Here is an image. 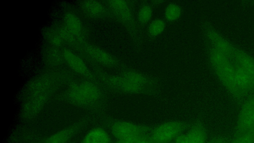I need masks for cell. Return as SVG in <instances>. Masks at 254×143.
Masks as SVG:
<instances>
[{"instance_id":"cell-8","label":"cell","mask_w":254,"mask_h":143,"mask_svg":"<svg viewBox=\"0 0 254 143\" xmlns=\"http://www.w3.org/2000/svg\"><path fill=\"white\" fill-rule=\"evenodd\" d=\"M62 52L64 61L72 71L84 77L91 76L90 69L78 55L68 49H64Z\"/></svg>"},{"instance_id":"cell-12","label":"cell","mask_w":254,"mask_h":143,"mask_svg":"<svg viewBox=\"0 0 254 143\" xmlns=\"http://www.w3.org/2000/svg\"><path fill=\"white\" fill-rule=\"evenodd\" d=\"M64 26L76 38L81 37L83 26L81 20L75 14L68 12L64 16Z\"/></svg>"},{"instance_id":"cell-22","label":"cell","mask_w":254,"mask_h":143,"mask_svg":"<svg viewBox=\"0 0 254 143\" xmlns=\"http://www.w3.org/2000/svg\"><path fill=\"white\" fill-rule=\"evenodd\" d=\"M209 143H228V142L222 139H217L210 142Z\"/></svg>"},{"instance_id":"cell-24","label":"cell","mask_w":254,"mask_h":143,"mask_svg":"<svg viewBox=\"0 0 254 143\" xmlns=\"http://www.w3.org/2000/svg\"><path fill=\"white\" fill-rule=\"evenodd\" d=\"M154 143V142H153V143Z\"/></svg>"},{"instance_id":"cell-1","label":"cell","mask_w":254,"mask_h":143,"mask_svg":"<svg viewBox=\"0 0 254 143\" xmlns=\"http://www.w3.org/2000/svg\"><path fill=\"white\" fill-rule=\"evenodd\" d=\"M209 61L224 86L239 99L254 88V60L223 39L212 27H204Z\"/></svg>"},{"instance_id":"cell-20","label":"cell","mask_w":254,"mask_h":143,"mask_svg":"<svg viewBox=\"0 0 254 143\" xmlns=\"http://www.w3.org/2000/svg\"><path fill=\"white\" fill-rule=\"evenodd\" d=\"M231 143H254V129L235 138Z\"/></svg>"},{"instance_id":"cell-13","label":"cell","mask_w":254,"mask_h":143,"mask_svg":"<svg viewBox=\"0 0 254 143\" xmlns=\"http://www.w3.org/2000/svg\"><path fill=\"white\" fill-rule=\"evenodd\" d=\"M109 134L104 129L96 128L89 131L84 136L82 143H110Z\"/></svg>"},{"instance_id":"cell-18","label":"cell","mask_w":254,"mask_h":143,"mask_svg":"<svg viewBox=\"0 0 254 143\" xmlns=\"http://www.w3.org/2000/svg\"><path fill=\"white\" fill-rule=\"evenodd\" d=\"M72 131L69 129L63 130L52 135L46 143H65L70 138Z\"/></svg>"},{"instance_id":"cell-5","label":"cell","mask_w":254,"mask_h":143,"mask_svg":"<svg viewBox=\"0 0 254 143\" xmlns=\"http://www.w3.org/2000/svg\"><path fill=\"white\" fill-rule=\"evenodd\" d=\"M184 125L178 121H169L160 125L153 131L151 140L156 143H169L180 136Z\"/></svg>"},{"instance_id":"cell-4","label":"cell","mask_w":254,"mask_h":143,"mask_svg":"<svg viewBox=\"0 0 254 143\" xmlns=\"http://www.w3.org/2000/svg\"><path fill=\"white\" fill-rule=\"evenodd\" d=\"M69 96L73 102L84 105L97 101L101 96V92L94 83L84 81L73 84L71 86Z\"/></svg>"},{"instance_id":"cell-10","label":"cell","mask_w":254,"mask_h":143,"mask_svg":"<svg viewBox=\"0 0 254 143\" xmlns=\"http://www.w3.org/2000/svg\"><path fill=\"white\" fill-rule=\"evenodd\" d=\"M206 133L200 125L192 127L187 132L181 134L175 140V143H205Z\"/></svg>"},{"instance_id":"cell-16","label":"cell","mask_w":254,"mask_h":143,"mask_svg":"<svg viewBox=\"0 0 254 143\" xmlns=\"http://www.w3.org/2000/svg\"><path fill=\"white\" fill-rule=\"evenodd\" d=\"M44 57L46 63L51 66H58L64 61L62 52L55 47L48 49Z\"/></svg>"},{"instance_id":"cell-6","label":"cell","mask_w":254,"mask_h":143,"mask_svg":"<svg viewBox=\"0 0 254 143\" xmlns=\"http://www.w3.org/2000/svg\"><path fill=\"white\" fill-rule=\"evenodd\" d=\"M83 48L86 54L98 64L113 68L126 69L124 63L101 48L88 44Z\"/></svg>"},{"instance_id":"cell-7","label":"cell","mask_w":254,"mask_h":143,"mask_svg":"<svg viewBox=\"0 0 254 143\" xmlns=\"http://www.w3.org/2000/svg\"><path fill=\"white\" fill-rule=\"evenodd\" d=\"M254 129V95H252L244 103L237 123L234 137Z\"/></svg>"},{"instance_id":"cell-14","label":"cell","mask_w":254,"mask_h":143,"mask_svg":"<svg viewBox=\"0 0 254 143\" xmlns=\"http://www.w3.org/2000/svg\"><path fill=\"white\" fill-rule=\"evenodd\" d=\"M166 28V21L161 18H156L152 20L148 27L147 32L149 36L156 38L161 35Z\"/></svg>"},{"instance_id":"cell-11","label":"cell","mask_w":254,"mask_h":143,"mask_svg":"<svg viewBox=\"0 0 254 143\" xmlns=\"http://www.w3.org/2000/svg\"><path fill=\"white\" fill-rule=\"evenodd\" d=\"M80 6L85 13L92 17L102 18L112 16L108 8L97 1H83Z\"/></svg>"},{"instance_id":"cell-9","label":"cell","mask_w":254,"mask_h":143,"mask_svg":"<svg viewBox=\"0 0 254 143\" xmlns=\"http://www.w3.org/2000/svg\"><path fill=\"white\" fill-rule=\"evenodd\" d=\"M112 132L118 140H127L143 135L142 128L137 125L125 121L115 123L112 127Z\"/></svg>"},{"instance_id":"cell-17","label":"cell","mask_w":254,"mask_h":143,"mask_svg":"<svg viewBox=\"0 0 254 143\" xmlns=\"http://www.w3.org/2000/svg\"><path fill=\"white\" fill-rule=\"evenodd\" d=\"M153 15V9L150 4H144L138 10L137 19L141 24H145L151 20Z\"/></svg>"},{"instance_id":"cell-15","label":"cell","mask_w":254,"mask_h":143,"mask_svg":"<svg viewBox=\"0 0 254 143\" xmlns=\"http://www.w3.org/2000/svg\"><path fill=\"white\" fill-rule=\"evenodd\" d=\"M182 12V8L180 5L176 3H170L164 10L165 19L170 22H175L181 17Z\"/></svg>"},{"instance_id":"cell-19","label":"cell","mask_w":254,"mask_h":143,"mask_svg":"<svg viewBox=\"0 0 254 143\" xmlns=\"http://www.w3.org/2000/svg\"><path fill=\"white\" fill-rule=\"evenodd\" d=\"M45 35L53 47H60L64 42L56 29H48L45 32Z\"/></svg>"},{"instance_id":"cell-21","label":"cell","mask_w":254,"mask_h":143,"mask_svg":"<svg viewBox=\"0 0 254 143\" xmlns=\"http://www.w3.org/2000/svg\"><path fill=\"white\" fill-rule=\"evenodd\" d=\"M153 141L150 138L145 137L144 135L127 139L118 140L115 143H152Z\"/></svg>"},{"instance_id":"cell-23","label":"cell","mask_w":254,"mask_h":143,"mask_svg":"<svg viewBox=\"0 0 254 143\" xmlns=\"http://www.w3.org/2000/svg\"><path fill=\"white\" fill-rule=\"evenodd\" d=\"M153 4L155 5H160L163 4L164 2H165L163 0H154L151 1Z\"/></svg>"},{"instance_id":"cell-3","label":"cell","mask_w":254,"mask_h":143,"mask_svg":"<svg viewBox=\"0 0 254 143\" xmlns=\"http://www.w3.org/2000/svg\"><path fill=\"white\" fill-rule=\"evenodd\" d=\"M98 76L105 85L120 92L130 94L155 93L153 90L133 82L120 73L112 74L99 72Z\"/></svg>"},{"instance_id":"cell-2","label":"cell","mask_w":254,"mask_h":143,"mask_svg":"<svg viewBox=\"0 0 254 143\" xmlns=\"http://www.w3.org/2000/svg\"><path fill=\"white\" fill-rule=\"evenodd\" d=\"M107 5L111 15L126 29L134 39L137 36L133 11L130 2L127 0H108Z\"/></svg>"}]
</instances>
